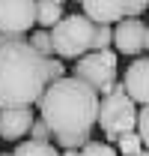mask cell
<instances>
[{
  "label": "cell",
  "mask_w": 149,
  "mask_h": 156,
  "mask_svg": "<svg viewBox=\"0 0 149 156\" xmlns=\"http://www.w3.org/2000/svg\"><path fill=\"white\" fill-rule=\"evenodd\" d=\"M39 117L51 129V135H78V132H93L95 126V108L98 93H93L87 84L78 78L66 75L60 81L45 84L39 96Z\"/></svg>",
  "instance_id": "1"
},
{
  "label": "cell",
  "mask_w": 149,
  "mask_h": 156,
  "mask_svg": "<svg viewBox=\"0 0 149 156\" xmlns=\"http://www.w3.org/2000/svg\"><path fill=\"white\" fill-rule=\"evenodd\" d=\"M45 84L42 57L27 39L0 48V108H33Z\"/></svg>",
  "instance_id": "2"
},
{
  "label": "cell",
  "mask_w": 149,
  "mask_h": 156,
  "mask_svg": "<svg viewBox=\"0 0 149 156\" xmlns=\"http://www.w3.org/2000/svg\"><path fill=\"white\" fill-rule=\"evenodd\" d=\"M93 30H95V24L87 18V15H81V12H74V15H63V18L48 30L54 54H57V57H63V60L84 57V54L90 51V45H93Z\"/></svg>",
  "instance_id": "3"
},
{
  "label": "cell",
  "mask_w": 149,
  "mask_h": 156,
  "mask_svg": "<svg viewBox=\"0 0 149 156\" xmlns=\"http://www.w3.org/2000/svg\"><path fill=\"white\" fill-rule=\"evenodd\" d=\"M72 78H78L81 84H87L93 93L108 96L116 81V51L104 48V51H87L84 57L74 60Z\"/></svg>",
  "instance_id": "4"
},
{
  "label": "cell",
  "mask_w": 149,
  "mask_h": 156,
  "mask_svg": "<svg viewBox=\"0 0 149 156\" xmlns=\"http://www.w3.org/2000/svg\"><path fill=\"white\" fill-rule=\"evenodd\" d=\"M134 117H137V105L125 93H108L98 99L95 123L104 132V144H113L116 135L122 132H134Z\"/></svg>",
  "instance_id": "5"
},
{
  "label": "cell",
  "mask_w": 149,
  "mask_h": 156,
  "mask_svg": "<svg viewBox=\"0 0 149 156\" xmlns=\"http://www.w3.org/2000/svg\"><path fill=\"white\" fill-rule=\"evenodd\" d=\"M111 45L119 54L128 57H143L149 48V30L140 18H119L116 27H111Z\"/></svg>",
  "instance_id": "6"
},
{
  "label": "cell",
  "mask_w": 149,
  "mask_h": 156,
  "mask_svg": "<svg viewBox=\"0 0 149 156\" xmlns=\"http://www.w3.org/2000/svg\"><path fill=\"white\" fill-rule=\"evenodd\" d=\"M36 24V0H0V30L27 36Z\"/></svg>",
  "instance_id": "7"
},
{
  "label": "cell",
  "mask_w": 149,
  "mask_h": 156,
  "mask_svg": "<svg viewBox=\"0 0 149 156\" xmlns=\"http://www.w3.org/2000/svg\"><path fill=\"white\" fill-rule=\"evenodd\" d=\"M119 84L134 105H149V57H134Z\"/></svg>",
  "instance_id": "8"
},
{
  "label": "cell",
  "mask_w": 149,
  "mask_h": 156,
  "mask_svg": "<svg viewBox=\"0 0 149 156\" xmlns=\"http://www.w3.org/2000/svg\"><path fill=\"white\" fill-rule=\"evenodd\" d=\"M33 108H0V138L3 141H21L33 123Z\"/></svg>",
  "instance_id": "9"
},
{
  "label": "cell",
  "mask_w": 149,
  "mask_h": 156,
  "mask_svg": "<svg viewBox=\"0 0 149 156\" xmlns=\"http://www.w3.org/2000/svg\"><path fill=\"white\" fill-rule=\"evenodd\" d=\"M81 15L93 21V24H116L125 18V0H81Z\"/></svg>",
  "instance_id": "10"
},
{
  "label": "cell",
  "mask_w": 149,
  "mask_h": 156,
  "mask_svg": "<svg viewBox=\"0 0 149 156\" xmlns=\"http://www.w3.org/2000/svg\"><path fill=\"white\" fill-rule=\"evenodd\" d=\"M60 18H63V6H57L51 0H36V24L42 30H51Z\"/></svg>",
  "instance_id": "11"
},
{
  "label": "cell",
  "mask_w": 149,
  "mask_h": 156,
  "mask_svg": "<svg viewBox=\"0 0 149 156\" xmlns=\"http://www.w3.org/2000/svg\"><path fill=\"white\" fill-rule=\"evenodd\" d=\"M12 156H60V150L54 144H42V141H18Z\"/></svg>",
  "instance_id": "12"
},
{
  "label": "cell",
  "mask_w": 149,
  "mask_h": 156,
  "mask_svg": "<svg viewBox=\"0 0 149 156\" xmlns=\"http://www.w3.org/2000/svg\"><path fill=\"white\" fill-rule=\"evenodd\" d=\"M113 144H116L113 150H116L119 156H134V153H140V150H143V141L134 135V132H122V135H116Z\"/></svg>",
  "instance_id": "13"
},
{
  "label": "cell",
  "mask_w": 149,
  "mask_h": 156,
  "mask_svg": "<svg viewBox=\"0 0 149 156\" xmlns=\"http://www.w3.org/2000/svg\"><path fill=\"white\" fill-rule=\"evenodd\" d=\"M27 45L36 51L39 57H54V48H51V36H48V30H33L30 33V39H27Z\"/></svg>",
  "instance_id": "14"
},
{
  "label": "cell",
  "mask_w": 149,
  "mask_h": 156,
  "mask_svg": "<svg viewBox=\"0 0 149 156\" xmlns=\"http://www.w3.org/2000/svg\"><path fill=\"white\" fill-rule=\"evenodd\" d=\"M87 141H93L90 132H78V135H57V138H54V147H57V150H81Z\"/></svg>",
  "instance_id": "15"
},
{
  "label": "cell",
  "mask_w": 149,
  "mask_h": 156,
  "mask_svg": "<svg viewBox=\"0 0 149 156\" xmlns=\"http://www.w3.org/2000/svg\"><path fill=\"white\" fill-rule=\"evenodd\" d=\"M134 135L143 144L149 141V105H137V117H134Z\"/></svg>",
  "instance_id": "16"
},
{
  "label": "cell",
  "mask_w": 149,
  "mask_h": 156,
  "mask_svg": "<svg viewBox=\"0 0 149 156\" xmlns=\"http://www.w3.org/2000/svg\"><path fill=\"white\" fill-rule=\"evenodd\" d=\"M42 66H45V81H48V84L66 78V66H63L60 57H42Z\"/></svg>",
  "instance_id": "17"
},
{
  "label": "cell",
  "mask_w": 149,
  "mask_h": 156,
  "mask_svg": "<svg viewBox=\"0 0 149 156\" xmlns=\"http://www.w3.org/2000/svg\"><path fill=\"white\" fill-rule=\"evenodd\" d=\"M78 156H119V153L113 150V144H104V141H87V144L78 150Z\"/></svg>",
  "instance_id": "18"
},
{
  "label": "cell",
  "mask_w": 149,
  "mask_h": 156,
  "mask_svg": "<svg viewBox=\"0 0 149 156\" xmlns=\"http://www.w3.org/2000/svg\"><path fill=\"white\" fill-rule=\"evenodd\" d=\"M104 48H111V24H95L90 51H104Z\"/></svg>",
  "instance_id": "19"
},
{
  "label": "cell",
  "mask_w": 149,
  "mask_h": 156,
  "mask_svg": "<svg viewBox=\"0 0 149 156\" xmlns=\"http://www.w3.org/2000/svg\"><path fill=\"white\" fill-rule=\"evenodd\" d=\"M30 141H42V144H51L54 141V135H51V129L45 126V120L42 117H33V123H30Z\"/></svg>",
  "instance_id": "20"
},
{
  "label": "cell",
  "mask_w": 149,
  "mask_h": 156,
  "mask_svg": "<svg viewBox=\"0 0 149 156\" xmlns=\"http://www.w3.org/2000/svg\"><path fill=\"white\" fill-rule=\"evenodd\" d=\"M149 0H125V18H140Z\"/></svg>",
  "instance_id": "21"
},
{
  "label": "cell",
  "mask_w": 149,
  "mask_h": 156,
  "mask_svg": "<svg viewBox=\"0 0 149 156\" xmlns=\"http://www.w3.org/2000/svg\"><path fill=\"white\" fill-rule=\"evenodd\" d=\"M21 39H27V36H15V33H3L0 30V48L3 45H12V42H21Z\"/></svg>",
  "instance_id": "22"
},
{
  "label": "cell",
  "mask_w": 149,
  "mask_h": 156,
  "mask_svg": "<svg viewBox=\"0 0 149 156\" xmlns=\"http://www.w3.org/2000/svg\"><path fill=\"white\" fill-rule=\"evenodd\" d=\"M60 156H78V150H63Z\"/></svg>",
  "instance_id": "23"
},
{
  "label": "cell",
  "mask_w": 149,
  "mask_h": 156,
  "mask_svg": "<svg viewBox=\"0 0 149 156\" xmlns=\"http://www.w3.org/2000/svg\"><path fill=\"white\" fill-rule=\"evenodd\" d=\"M51 3H57V6H63V3H66V0H51Z\"/></svg>",
  "instance_id": "24"
},
{
  "label": "cell",
  "mask_w": 149,
  "mask_h": 156,
  "mask_svg": "<svg viewBox=\"0 0 149 156\" xmlns=\"http://www.w3.org/2000/svg\"><path fill=\"white\" fill-rule=\"evenodd\" d=\"M134 156H149V153H146V150H140V153H134Z\"/></svg>",
  "instance_id": "25"
},
{
  "label": "cell",
  "mask_w": 149,
  "mask_h": 156,
  "mask_svg": "<svg viewBox=\"0 0 149 156\" xmlns=\"http://www.w3.org/2000/svg\"><path fill=\"white\" fill-rule=\"evenodd\" d=\"M0 156H12V153H0Z\"/></svg>",
  "instance_id": "26"
}]
</instances>
